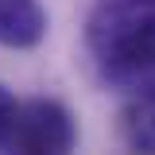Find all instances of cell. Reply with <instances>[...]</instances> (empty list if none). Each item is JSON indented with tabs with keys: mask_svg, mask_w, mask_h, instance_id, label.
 <instances>
[{
	"mask_svg": "<svg viewBox=\"0 0 155 155\" xmlns=\"http://www.w3.org/2000/svg\"><path fill=\"white\" fill-rule=\"evenodd\" d=\"M89 54L116 85L155 81V0H101L89 16Z\"/></svg>",
	"mask_w": 155,
	"mask_h": 155,
	"instance_id": "cell-1",
	"label": "cell"
},
{
	"mask_svg": "<svg viewBox=\"0 0 155 155\" xmlns=\"http://www.w3.org/2000/svg\"><path fill=\"white\" fill-rule=\"evenodd\" d=\"M74 147V120L58 101H27L16 105V120L8 132V147L4 151H70Z\"/></svg>",
	"mask_w": 155,
	"mask_h": 155,
	"instance_id": "cell-2",
	"label": "cell"
},
{
	"mask_svg": "<svg viewBox=\"0 0 155 155\" xmlns=\"http://www.w3.org/2000/svg\"><path fill=\"white\" fill-rule=\"evenodd\" d=\"M47 35V16L39 0H0V43L4 47H35Z\"/></svg>",
	"mask_w": 155,
	"mask_h": 155,
	"instance_id": "cell-3",
	"label": "cell"
},
{
	"mask_svg": "<svg viewBox=\"0 0 155 155\" xmlns=\"http://www.w3.org/2000/svg\"><path fill=\"white\" fill-rule=\"evenodd\" d=\"M124 132L132 140V147L155 151V85L151 81H147L143 93H136V101L124 109Z\"/></svg>",
	"mask_w": 155,
	"mask_h": 155,
	"instance_id": "cell-4",
	"label": "cell"
},
{
	"mask_svg": "<svg viewBox=\"0 0 155 155\" xmlns=\"http://www.w3.org/2000/svg\"><path fill=\"white\" fill-rule=\"evenodd\" d=\"M16 97L0 85V147H8V132H12V120H16Z\"/></svg>",
	"mask_w": 155,
	"mask_h": 155,
	"instance_id": "cell-5",
	"label": "cell"
}]
</instances>
